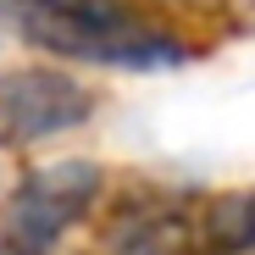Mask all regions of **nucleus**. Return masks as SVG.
<instances>
[{"label": "nucleus", "mask_w": 255, "mask_h": 255, "mask_svg": "<svg viewBox=\"0 0 255 255\" xmlns=\"http://www.w3.org/2000/svg\"><path fill=\"white\" fill-rule=\"evenodd\" d=\"M0 17L33 50L61 61H95L122 72H161L189 61L183 39L155 28L128 0H0Z\"/></svg>", "instance_id": "1"}, {"label": "nucleus", "mask_w": 255, "mask_h": 255, "mask_svg": "<svg viewBox=\"0 0 255 255\" xmlns=\"http://www.w3.org/2000/svg\"><path fill=\"white\" fill-rule=\"evenodd\" d=\"M106 172L95 161H45L11 189L0 255H56V244L100 205Z\"/></svg>", "instance_id": "2"}, {"label": "nucleus", "mask_w": 255, "mask_h": 255, "mask_svg": "<svg viewBox=\"0 0 255 255\" xmlns=\"http://www.w3.org/2000/svg\"><path fill=\"white\" fill-rule=\"evenodd\" d=\"M95 111V95L72 72L22 67L0 72V144H45L56 133L83 128Z\"/></svg>", "instance_id": "3"}, {"label": "nucleus", "mask_w": 255, "mask_h": 255, "mask_svg": "<svg viewBox=\"0 0 255 255\" xmlns=\"http://www.w3.org/2000/svg\"><path fill=\"white\" fill-rule=\"evenodd\" d=\"M189 255H255V189L211 194L189 217Z\"/></svg>", "instance_id": "4"}, {"label": "nucleus", "mask_w": 255, "mask_h": 255, "mask_svg": "<svg viewBox=\"0 0 255 255\" xmlns=\"http://www.w3.org/2000/svg\"><path fill=\"white\" fill-rule=\"evenodd\" d=\"M111 255H189V217L183 211H155L139 217L111 239Z\"/></svg>", "instance_id": "5"}]
</instances>
